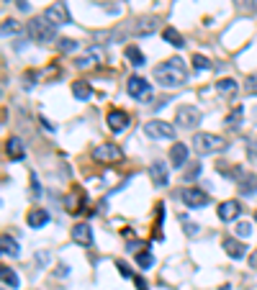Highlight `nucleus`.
Segmentation results:
<instances>
[{
	"instance_id": "obj_22",
	"label": "nucleus",
	"mask_w": 257,
	"mask_h": 290,
	"mask_svg": "<svg viewBox=\"0 0 257 290\" xmlns=\"http://www.w3.org/2000/svg\"><path fill=\"white\" fill-rule=\"evenodd\" d=\"M162 39H165V41H168V44H170V47H175V49H183V47H185V41H183V36H180V34L175 31V28H165V31H162Z\"/></svg>"
},
{
	"instance_id": "obj_7",
	"label": "nucleus",
	"mask_w": 257,
	"mask_h": 290,
	"mask_svg": "<svg viewBox=\"0 0 257 290\" xmlns=\"http://www.w3.org/2000/svg\"><path fill=\"white\" fill-rule=\"evenodd\" d=\"M126 90H129V95L137 98V100H149L152 98V85H149L144 77H129Z\"/></svg>"
},
{
	"instance_id": "obj_32",
	"label": "nucleus",
	"mask_w": 257,
	"mask_h": 290,
	"mask_svg": "<svg viewBox=\"0 0 257 290\" xmlns=\"http://www.w3.org/2000/svg\"><path fill=\"white\" fill-rule=\"evenodd\" d=\"M237 234H239L242 239H245V236H250V234H252V226H250L247 221H239V223H237Z\"/></svg>"
},
{
	"instance_id": "obj_45",
	"label": "nucleus",
	"mask_w": 257,
	"mask_h": 290,
	"mask_svg": "<svg viewBox=\"0 0 257 290\" xmlns=\"http://www.w3.org/2000/svg\"><path fill=\"white\" fill-rule=\"evenodd\" d=\"M221 290H232V288H229V285H224V288H221Z\"/></svg>"
},
{
	"instance_id": "obj_21",
	"label": "nucleus",
	"mask_w": 257,
	"mask_h": 290,
	"mask_svg": "<svg viewBox=\"0 0 257 290\" xmlns=\"http://www.w3.org/2000/svg\"><path fill=\"white\" fill-rule=\"evenodd\" d=\"M242 116H245V108H242V105H234V108H232V113L226 116V129L237 131V129L242 126Z\"/></svg>"
},
{
	"instance_id": "obj_10",
	"label": "nucleus",
	"mask_w": 257,
	"mask_h": 290,
	"mask_svg": "<svg viewBox=\"0 0 257 290\" xmlns=\"http://www.w3.org/2000/svg\"><path fill=\"white\" fill-rule=\"evenodd\" d=\"M183 203L188 208H203L208 203V195L201 190V188H185L183 190Z\"/></svg>"
},
{
	"instance_id": "obj_18",
	"label": "nucleus",
	"mask_w": 257,
	"mask_h": 290,
	"mask_svg": "<svg viewBox=\"0 0 257 290\" xmlns=\"http://www.w3.org/2000/svg\"><path fill=\"white\" fill-rule=\"evenodd\" d=\"M170 162H172V167H183L188 162V146L183 142H175L172 144V149H170Z\"/></svg>"
},
{
	"instance_id": "obj_13",
	"label": "nucleus",
	"mask_w": 257,
	"mask_h": 290,
	"mask_svg": "<svg viewBox=\"0 0 257 290\" xmlns=\"http://www.w3.org/2000/svg\"><path fill=\"white\" fill-rule=\"evenodd\" d=\"M157 18H152V16H144V18H139L137 23H134V28H131V34L134 36H149V34H155L157 31Z\"/></svg>"
},
{
	"instance_id": "obj_42",
	"label": "nucleus",
	"mask_w": 257,
	"mask_h": 290,
	"mask_svg": "<svg viewBox=\"0 0 257 290\" xmlns=\"http://www.w3.org/2000/svg\"><path fill=\"white\" fill-rule=\"evenodd\" d=\"M142 247H144L142 241H134V244H129V249H131V252H134V249H142Z\"/></svg>"
},
{
	"instance_id": "obj_8",
	"label": "nucleus",
	"mask_w": 257,
	"mask_h": 290,
	"mask_svg": "<svg viewBox=\"0 0 257 290\" xmlns=\"http://www.w3.org/2000/svg\"><path fill=\"white\" fill-rule=\"evenodd\" d=\"M121 157H124V151H121V146H116V144H100V146L93 149L95 162H118Z\"/></svg>"
},
{
	"instance_id": "obj_34",
	"label": "nucleus",
	"mask_w": 257,
	"mask_h": 290,
	"mask_svg": "<svg viewBox=\"0 0 257 290\" xmlns=\"http://www.w3.org/2000/svg\"><path fill=\"white\" fill-rule=\"evenodd\" d=\"M116 267L121 270V275H124V278H131V270H129V265H126V262H121V259H118Z\"/></svg>"
},
{
	"instance_id": "obj_17",
	"label": "nucleus",
	"mask_w": 257,
	"mask_h": 290,
	"mask_svg": "<svg viewBox=\"0 0 257 290\" xmlns=\"http://www.w3.org/2000/svg\"><path fill=\"white\" fill-rule=\"evenodd\" d=\"M26 223L31 226V228H41V226L49 223V213L44 211V208H31V211L26 213Z\"/></svg>"
},
{
	"instance_id": "obj_20",
	"label": "nucleus",
	"mask_w": 257,
	"mask_h": 290,
	"mask_svg": "<svg viewBox=\"0 0 257 290\" xmlns=\"http://www.w3.org/2000/svg\"><path fill=\"white\" fill-rule=\"evenodd\" d=\"M0 247H3V254H5V257H13V259H16V257L21 254L18 241L13 239L10 234H3V236H0Z\"/></svg>"
},
{
	"instance_id": "obj_2",
	"label": "nucleus",
	"mask_w": 257,
	"mask_h": 290,
	"mask_svg": "<svg viewBox=\"0 0 257 290\" xmlns=\"http://www.w3.org/2000/svg\"><path fill=\"white\" fill-rule=\"evenodd\" d=\"M26 31H28V36H31L34 41H39V44H52L57 39V26L49 23L44 16H36V18L28 21Z\"/></svg>"
},
{
	"instance_id": "obj_19",
	"label": "nucleus",
	"mask_w": 257,
	"mask_h": 290,
	"mask_svg": "<svg viewBox=\"0 0 257 290\" xmlns=\"http://www.w3.org/2000/svg\"><path fill=\"white\" fill-rule=\"evenodd\" d=\"M237 90H239V85H237V80H232V77H224V80L216 82V93H219L221 98H232V95H237Z\"/></svg>"
},
{
	"instance_id": "obj_11",
	"label": "nucleus",
	"mask_w": 257,
	"mask_h": 290,
	"mask_svg": "<svg viewBox=\"0 0 257 290\" xmlns=\"http://www.w3.org/2000/svg\"><path fill=\"white\" fill-rule=\"evenodd\" d=\"M149 177H152V182L157 188H165L168 185V180H170V167L165 162H155L152 167H149Z\"/></svg>"
},
{
	"instance_id": "obj_37",
	"label": "nucleus",
	"mask_w": 257,
	"mask_h": 290,
	"mask_svg": "<svg viewBox=\"0 0 257 290\" xmlns=\"http://www.w3.org/2000/svg\"><path fill=\"white\" fill-rule=\"evenodd\" d=\"M134 283H137V288H139V290H149L147 280H144V278H139V275H137V278H134Z\"/></svg>"
},
{
	"instance_id": "obj_4",
	"label": "nucleus",
	"mask_w": 257,
	"mask_h": 290,
	"mask_svg": "<svg viewBox=\"0 0 257 290\" xmlns=\"http://www.w3.org/2000/svg\"><path fill=\"white\" fill-rule=\"evenodd\" d=\"M201 124V111L195 108V105H180V108L175 111V126H180V129H195Z\"/></svg>"
},
{
	"instance_id": "obj_1",
	"label": "nucleus",
	"mask_w": 257,
	"mask_h": 290,
	"mask_svg": "<svg viewBox=\"0 0 257 290\" xmlns=\"http://www.w3.org/2000/svg\"><path fill=\"white\" fill-rule=\"evenodd\" d=\"M155 80L165 87H180L185 80H188V70H185V62L183 59H168L155 67Z\"/></svg>"
},
{
	"instance_id": "obj_16",
	"label": "nucleus",
	"mask_w": 257,
	"mask_h": 290,
	"mask_svg": "<svg viewBox=\"0 0 257 290\" xmlns=\"http://www.w3.org/2000/svg\"><path fill=\"white\" fill-rule=\"evenodd\" d=\"M239 213H242V206H239L237 201H224V203L219 206V218H221V221H237Z\"/></svg>"
},
{
	"instance_id": "obj_38",
	"label": "nucleus",
	"mask_w": 257,
	"mask_h": 290,
	"mask_svg": "<svg viewBox=\"0 0 257 290\" xmlns=\"http://www.w3.org/2000/svg\"><path fill=\"white\" fill-rule=\"evenodd\" d=\"M31 188H34V195H41V188H39V180H36V175H31Z\"/></svg>"
},
{
	"instance_id": "obj_23",
	"label": "nucleus",
	"mask_w": 257,
	"mask_h": 290,
	"mask_svg": "<svg viewBox=\"0 0 257 290\" xmlns=\"http://www.w3.org/2000/svg\"><path fill=\"white\" fill-rule=\"evenodd\" d=\"M257 190V175H245L239 180V193L242 195H252Z\"/></svg>"
},
{
	"instance_id": "obj_27",
	"label": "nucleus",
	"mask_w": 257,
	"mask_h": 290,
	"mask_svg": "<svg viewBox=\"0 0 257 290\" xmlns=\"http://www.w3.org/2000/svg\"><path fill=\"white\" fill-rule=\"evenodd\" d=\"M126 59L134 65V67H142L147 59H144V54H142V49L139 47H126Z\"/></svg>"
},
{
	"instance_id": "obj_46",
	"label": "nucleus",
	"mask_w": 257,
	"mask_h": 290,
	"mask_svg": "<svg viewBox=\"0 0 257 290\" xmlns=\"http://www.w3.org/2000/svg\"><path fill=\"white\" fill-rule=\"evenodd\" d=\"M3 3H10V0H3Z\"/></svg>"
},
{
	"instance_id": "obj_12",
	"label": "nucleus",
	"mask_w": 257,
	"mask_h": 290,
	"mask_svg": "<svg viewBox=\"0 0 257 290\" xmlns=\"http://www.w3.org/2000/svg\"><path fill=\"white\" fill-rule=\"evenodd\" d=\"M105 121H108V129H111L113 134H118V131H124V129L129 126V113L113 108L108 116H105Z\"/></svg>"
},
{
	"instance_id": "obj_5",
	"label": "nucleus",
	"mask_w": 257,
	"mask_h": 290,
	"mask_svg": "<svg viewBox=\"0 0 257 290\" xmlns=\"http://www.w3.org/2000/svg\"><path fill=\"white\" fill-rule=\"evenodd\" d=\"M44 18H47L49 23H54V26H67L72 18H70V10H67V5L65 3H52L47 10L41 13Z\"/></svg>"
},
{
	"instance_id": "obj_30",
	"label": "nucleus",
	"mask_w": 257,
	"mask_h": 290,
	"mask_svg": "<svg viewBox=\"0 0 257 290\" xmlns=\"http://www.w3.org/2000/svg\"><path fill=\"white\" fill-rule=\"evenodd\" d=\"M137 262H139V267L149 270V267H152V262H155V257H152V252H139L137 254Z\"/></svg>"
},
{
	"instance_id": "obj_26",
	"label": "nucleus",
	"mask_w": 257,
	"mask_h": 290,
	"mask_svg": "<svg viewBox=\"0 0 257 290\" xmlns=\"http://www.w3.org/2000/svg\"><path fill=\"white\" fill-rule=\"evenodd\" d=\"M18 34H23V26L13 18H5L3 21V36L8 39V36H18Z\"/></svg>"
},
{
	"instance_id": "obj_36",
	"label": "nucleus",
	"mask_w": 257,
	"mask_h": 290,
	"mask_svg": "<svg viewBox=\"0 0 257 290\" xmlns=\"http://www.w3.org/2000/svg\"><path fill=\"white\" fill-rule=\"evenodd\" d=\"M198 175H201V164H193V170H188V172H185V177H188V180L198 177Z\"/></svg>"
},
{
	"instance_id": "obj_9",
	"label": "nucleus",
	"mask_w": 257,
	"mask_h": 290,
	"mask_svg": "<svg viewBox=\"0 0 257 290\" xmlns=\"http://www.w3.org/2000/svg\"><path fill=\"white\" fill-rule=\"evenodd\" d=\"M70 236H72L75 244H80V247H93V228L87 223H75Z\"/></svg>"
},
{
	"instance_id": "obj_39",
	"label": "nucleus",
	"mask_w": 257,
	"mask_h": 290,
	"mask_svg": "<svg viewBox=\"0 0 257 290\" xmlns=\"http://www.w3.org/2000/svg\"><path fill=\"white\" fill-rule=\"evenodd\" d=\"M250 267H252V270H257V249L250 254Z\"/></svg>"
},
{
	"instance_id": "obj_6",
	"label": "nucleus",
	"mask_w": 257,
	"mask_h": 290,
	"mask_svg": "<svg viewBox=\"0 0 257 290\" xmlns=\"http://www.w3.org/2000/svg\"><path fill=\"white\" fill-rule=\"evenodd\" d=\"M144 134L149 139H175V126L165 124V121H149L144 126Z\"/></svg>"
},
{
	"instance_id": "obj_43",
	"label": "nucleus",
	"mask_w": 257,
	"mask_h": 290,
	"mask_svg": "<svg viewBox=\"0 0 257 290\" xmlns=\"http://www.w3.org/2000/svg\"><path fill=\"white\" fill-rule=\"evenodd\" d=\"M41 124H44V129H47V131H54V126L49 124V121H47V118H41Z\"/></svg>"
},
{
	"instance_id": "obj_44",
	"label": "nucleus",
	"mask_w": 257,
	"mask_h": 290,
	"mask_svg": "<svg viewBox=\"0 0 257 290\" xmlns=\"http://www.w3.org/2000/svg\"><path fill=\"white\" fill-rule=\"evenodd\" d=\"M18 8L21 10H28V3H26V0H18Z\"/></svg>"
},
{
	"instance_id": "obj_31",
	"label": "nucleus",
	"mask_w": 257,
	"mask_h": 290,
	"mask_svg": "<svg viewBox=\"0 0 257 290\" xmlns=\"http://www.w3.org/2000/svg\"><path fill=\"white\" fill-rule=\"evenodd\" d=\"M245 90L250 95H257V74H250L247 77V82H245Z\"/></svg>"
},
{
	"instance_id": "obj_15",
	"label": "nucleus",
	"mask_w": 257,
	"mask_h": 290,
	"mask_svg": "<svg viewBox=\"0 0 257 290\" xmlns=\"http://www.w3.org/2000/svg\"><path fill=\"white\" fill-rule=\"evenodd\" d=\"M5 154H8V159H13V162H18V159L26 157V146H23V142L18 139V136H10V139L5 142Z\"/></svg>"
},
{
	"instance_id": "obj_35",
	"label": "nucleus",
	"mask_w": 257,
	"mask_h": 290,
	"mask_svg": "<svg viewBox=\"0 0 257 290\" xmlns=\"http://www.w3.org/2000/svg\"><path fill=\"white\" fill-rule=\"evenodd\" d=\"M93 59H95V57H93V52H90V57H80V59H78V62H75V65H78V67H87L90 62H93Z\"/></svg>"
},
{
	"instance_id": "obj_25",
	"label": "nucleus",
	"mask_w": 257,
	"mask_h": 290,
	"mask_svg": "<svg viewBox=\"0 0 257 290\" xmlns=\"http://www.w3.org/2000/svg\"><path fill=\"white\" fill-rule=\"evenodd\" d=\"M72 95L78 100H87L90 95H93V87H90L87 82H72Z\"/></svg>"
},
{
	"instance_id": "obj_14",
	"label": "nucleus",
	"mask_w": 257,
	"mask_h": 290,
	"mask_svg": "<svg viewBox=\"0 0 257 290\" xmlns=\"http://www.w3.org/2000/svg\"><path fill=\"white\" fill-rule=\"evenodd\" d=\"M221 247H224L226 257H232V259H245V257H247V247H245L242 241L232 239V236H229V239H224Z\"/></svg>"
},
{
	"instance_id": "obj_3",
	"label": "nucleus",
	"mask_w": 257,
	"mask_h": 290,
	"mask_svg": "<svg viewBox=\"0 0 257 290\" xmlns=\"http://www.w3.org/2000/svg\"><path fill=\"white\" fill-rule=\"evenodd\" d=\"M193 146L198 154H214V151H224L226 149V139L219 134H206V131H198L193 136Z\"/></svg>"
},
{
	"instance_id": "obj_28",
	"label": "nucleus",
	"mask_w": 257,
	"mask_h": 290,
	"mask_svg": "<svg viewBox=\"0 0 257 290\" xmlns=\"http://www.w3.org/2000/svg\"><path fill=\"white\" fill-rule=\"evenodd\" d=\"M57 49L62 54H72V52H78V41H75V39H59Z\"/></svg>"
},
{
	"instance_id": "obj_40",
	"label": "nucleus",
	"mask_w": 257,
	"mask_h": 290,
	"mask_svg": "<svg viewBox=\"0 0 257 290\" xmlns=\"http://www.w3.org/2000/svg\"><path fill=\"white\" fill-rule=\"evenodd\" d=\"M57 275H59V278H65V275H67V267L59 265V267H57Z\"/></svg>"
},
{
	"instance_id": "obj_33",
	"label": "nucleus",
	"mask_w": 257,
	"mask_h": 290,
	"mask_svg": "<svg viewBox=\"0 0 257 290\" xmlns=\"http://www.w3.org/2000/svg\"><path fill=\"white\" fill-rule=\"evenodd\" d=\"M180 221H183V226H185V234H188V236H193L195 231H198V226H195V223H190L185 216H180Z\"/></svg>"
},
{
	"instance_id": "obj_29",
	"label": "nucleus",
	"mask_w": 257,
	"mask_h": 290,
	"mask_svg": "<svg viewBox=\"0 0 257 290\" xmlns=\"http://www.w3.org/2000/svg\"><path fill=\"white\" fill-rule=\"evenodd\" d=\"M193 67L195 70H211L214 65H211V59L203 57V54H193Z\"/></svg>"
},
{
	"instance_id": "obj_41",
	"label": "nucleus",
	"mask_w": 257,
	"mask_h": 290,
	"mask_svg": "<svg viewBox=\"0 0 257 290\" xmlns=\"http://www.w3.org/2000/svg\"><path fill=\"white\" fill-rule=\"evenodd\" d=\"M245 3H247L250 10H257V0H245Z\"/></svg>"
},
{
	"instance_id": "obj_24",
	"label": "nucleus",
	"mask_w": 257,
	"mask_h": 290,
	"mask_svg": "<svg viewBox=\"0 0 257 290\" xmlns=\"http://www.w3.org/2000/svg\"><path fill=\"white\" fill-rule=\"evenodd\" d=\"M0 278H3V285H5V288H13V290H16V288L21 285L18 275L13 272L10 267H0Z\"/></svg>"
}]
</instances>
